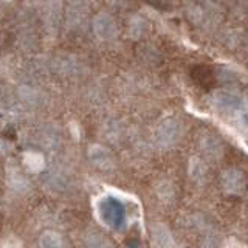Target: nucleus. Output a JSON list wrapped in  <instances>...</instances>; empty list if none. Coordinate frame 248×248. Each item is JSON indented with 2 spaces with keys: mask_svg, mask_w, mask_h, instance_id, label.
Returning a JSON list of instances; mask_svg holds the SVG:
<instances>
[{
  "mask_svg": "<svg viewBox=\"0 0 248 248\" xmlns=\"http://www.w3.org/2000/svg\"><path fill=\"white\" fill-rule=\"evenodd\" d=\"M101 220L112 228H120L126 219V209L120 200L113 197H106L99 203Z\"/></svg>",
  "mask_w": 248,
  "mask_h": 248,
  "instance_id": "1",
  "label": "nucleus"
},
{
  "mask_svg": "<svg viewBox=\"0 0 248 248\" xmlns=\"http://www.w3.org/2000/svg\"><path fill=\"white\" fill-rule=\"evenodd\" d=\"M214 104L217 106V108L222 112H227V113H231V115H236L242 110L244 107V103L242 99H240L236 93H231V92H217L214 93Z\"/></svg>",
  "mask_w": 248,
  "mask_h": 248,
  "instance_id": "2",
  "label": "nucleus"
},
{
  "mask_svg": "<svg viewBox=\"0 0 248 248\" xmlns=\"http://www.w3.org/2000/svg\"><path fill=\"white\" fill-rule=\"evenodd\" d=\"M180 137V124L175 120H166L157 129V143L160 146H172Z\"/></svg>",
  "mask_w": 248,
  "mask_h": 248,
  "instance_id": "3",
  "label": "nucleus"
},
{
  "mask_svg": "<svg viewBox=\"0 0 248 248\" xmlns=\"http://www.w3.org/2000/svg\"><path fill=\"white\" fill-rule=\"evenodd\" d=\"M152 237V247L154 248H175V242L170 232L163 225H155L151 231Z\"/></svg>",
  "mask_w": 248,
  "mask_h": 248,
  "instance_id": "4",
  "label": "nucleus"
},
{
  "mask_svg": "<svg viewBox=\"0 0 248 248\" xmlns=\"http://www.w3.org/2000/svg\"><path fill=\"white\" fill-rule=\"evenodd\" d=\"M222 183H223V188L228 192L237 194L244 188V175L237 169H228V170H225L222 175Z\"/></svg>",
  "mask_w": 248,
  "mask_h": 248,
  "instance_id": "5",
  "label": "nucleus"
},
{
  "mask_svg": "<svg viewBox=\"0 0 248 248\" xmlns=\"http://www.w3.org/2000/svg\"><path fill=\"white\" fill-rule=\"evenodd\" d=\"M39 245L42 248H64L61 236L53 231H44L39 237Z\"/></svg>",
  "mask_w": 248,
  "mask_h": 248,
  "instance_id": "6",
  "label": "nucleus"
}]
</instances>
